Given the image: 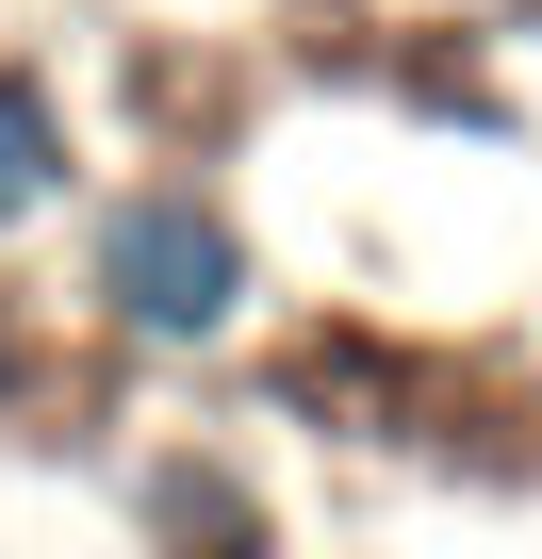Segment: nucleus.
Wrapping results in <instances>:
<instances>
[{
  "mask_svg": "<svg viewBox=\"0 0 542 559\" xmlns=\"http://www.w3.org/2000/svg\"><path fill=\"white\" fill-rule=\"evenodd\" d=\"M83 330L132 362H214L263 330V230L230 214V181L197 165L83 181Z\"/></svg>",
  "mask_w": 542,
  "mask_h": 559,
  "instance_id": "f257e3e1",
  "label": "nucleus"
},
{
  "mask_svg": "<svg viewBox=\"0 0 542 559\" xmlns=\"http://www.w3.org/2000/svg\"><path fill=\"white\" fill-rule=\"evenodd\" d=\"M83 181H99V148H83L67 67H50V50H0V247L67 230V214H83Z\"/></svg>",
  "mask_w": 542,
  "mask_h": 559,
  "instance_id": "f03ea898",
  "label": "nucleus"
}]
</instances>
